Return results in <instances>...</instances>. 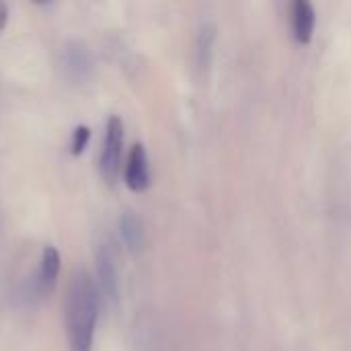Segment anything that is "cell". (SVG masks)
Listing matches in <instances>:
<instances>
[{"label":"cell","instance_id":"1","mask_svg":"<svg viewBox=\"0 0 351 351\" xmlns=\"http://www.w3.org/2000/svg\"><path fill=\"white\" fill-rule=\"evenodd\" d=\"M64 317L70 351H90L99 317V290L84 269L70 280Z\"/></svg>","mask_w":351,"mask_h":351},{"label":"cell","instance_id":"2","mask_svg":"<svg viewBox=\"0 0 351 351\" xmlns=\"http://www.w3.org/2000/svg\"><path fill=\"white\" fill-rule=\"evenodd\" d=\"M123 152V121L117 115H111L107 119L105 128V140H103V152H101V175L107 183H115L119 173Z\"/></svg>","mask_w":351,"mask_h":351},{"label":"cell","instance_id":"3","mask_svg":"<svg viewBox=\"0 0 351 351\" xmlns=\"http://www.w3.org/2000/svg\"><path fill=\"white\" fill-rule=\"evenodd\" d=\"M60 64H62L64 74L70 80H74V82L86 80L88 72H90V56H88L86 45L80 43V41H68L62 47Z\"/></svg>","mask_w":351,"mask_h":351},{"label":"cell","instance_id":"4","mask_svg":"<svg viewBox=\"0 0 351 351\" xmlns=\"http://www.w3.org/2000/svg\"><path fill=\"white\" fill-rule=\"evenodd\" d=\"M97 284H99L101 294L109 302L117 300V294H119L117 265H115V255L109 245H101L97 253Z\"/></svg>","mask_w":351,"mask_h":351},{"label":"cell","instance_id":"5","mask_svg":"<svg viewBox=\"0 0 351 351\" xmlns=\"http://www.w3.org/2000/svg\"><path fill=\"white\" fill-rule=\"evenodd\" d=\"M125 183L132 191H146L150 187V165L144 144H134L130 148L125 165Z\"/></svg>","mask_w":351,"mask_h":351},{"label":"cell","instance_id":"6","mask_svg":"<svg viewBox=\"0 0 351 351\" xmlns=\"http://www.w3.org/2000/svg\"><path fill=\"white\" fill-rule=\"evenodd\" d=\"M292 31L294 37L300 43H308L315 31V23H317V12L313 8V4L308 0H294L292 4Z\"/></svg>","mask_w":351,"mask_h":351},{"label":"cell","instance_id":"7","mask_svg":"<svg viewBox=\"0 0 351 351\" xmlns=\"http://www.w3.org/2000/svg\"><path fill=\"white\" fill-rule=\"evenodd\" d=\"M60 253L56 247L47 245L41 253V261H39V274H37V288L41 294H49L56 284H58V276H60Z\"/></svg>","mask_w":351,"mask_h":351},{"label":"cell","instance_id":"8","mask_svg":"<svg viewBox=\"0 0 351 351\" xmlns=\"http://www.w3.org/2000/svg\"><path fill=\"white\" fill-rule=\"evenodd\" d=\"M119 228H121V237L125 241V245L132 249V251H138L144 243V230H142V222L132 214H123L121 216V222H119Z\"/></svg>","mask_w":351,"mask_h":351},{"label":"cell","instance_id":"9","mask_svg":"<svg viewBox=\"0 0 351 351\" xmlns=\"http://www.w3.org/2000/svg\"><path fill=\"white\" fill-rule=\"evenodd\" d=\"M88 140H90V130H88L86 125H78V128H74V132H72V140H70V152H72L74 156L82 154V152H84V148H86V144H88Z\"/></svg>","mask_w":351,"mask_h":351},{"label":"cell","instance_id":"10","mask_svg":"<svg viewBox=\"0 0 351 351\" xmlns=\"http://www.w3.org/2000/svg\"><path fill=\"white\" fill-rule=\"evenodd\" d=\"M6 21H8V8H6V4H4V2H0V33H2V29H4V25H6Z\"/></svg>","mask_w":351,"mask_h":351}]
</instances>
